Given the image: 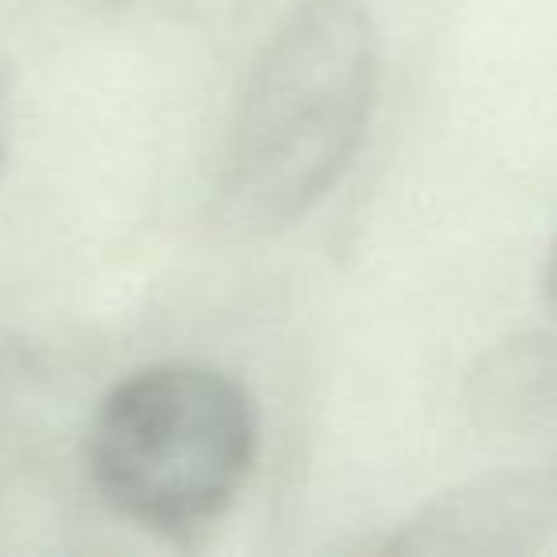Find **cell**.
Wrapping results in <instances>:
<instances>
[{
	"label": "cell",
	"mask_w": 557,
	"mask_h": 557,
	"mask_svg": "<svg viewBox=\"0 0 557 557\" xmlns=\"http://www.w3.org/2000/svg\"><path fill=\"white\" fill-rule=\"evenodd\" d=\"M382 42L359 0H302L240 88L222 153L218 218L237 237L283 233L356 164L379 108Z\"/></svg>",
	"instance_id": "obj_1"
},
{
	"label": "cell",
	"mask_w": 557,
	"mask_h": 557,
	"mask_svg": "<svg viewBox=\"0 0 557 557\" xmlns=\"http://www.w3.org/2000/svg\"><path fill=\"white\" fill-rule=\"evenodd\" d=\"M260 450V417L233 374L191 359L131 371L88 424L85 470L138 531L187 546L230 516Z\"/></svg>",
	"instance_id": "obj_2"
},
{
	"label": "cell",
	"mask_w": 557,
	"mask_h": 557,
	"mask_svg": "<svg viewBox=\"0 0 557 557\" xmlns=\"http://www.w3.org/2000/svg\"><path fill=\"white\" fill-rule=\"evenodd\" d=\"M382 554H557V466L466 481L405 519Z\"/></svg>",
	"instance_id": "obj_3"
},
{
	"label": "cell",
	"mask_w": 557,
	"mask_h": 557,
	"mask_svg": "<svg viewBox=\"0 0 557 557\" xmlns=\"http://www.w3.org/2000/svg\"><path fill=\"white\" fill-rule=\"evenodd\" d=\"M542 306H546V313H549L546 336H549V344L557 348V237H554V245H549V252H546V268H542Z\"/></svg>",
	"instance_id": "obj_4"
},
{
	"label": "cell",
	"mask_w": 557,
	"mask_h": 557,
	"mask_svg": "<svg viewBox=\"0 0 557 557\" xmlns=\"http://www.w3.org/2000/svg\"><path fill=\"white\" fill-rule=\"evenodd\" d=\"M9 126H12V81L9 70L0 65V169H4V157H9Z\"/></svg>",
	"instance_id": "obj_5"
},
{
	"label": "cell",
	"mask_w": 557,
	"mask_h": 557,
	"mask_svg": "<svg viewBox=\"0 0 557 557\" xmlns=\"http://www.w3.org/2000/svg\"><path fill=\"white\" fill-rule=\"evenodd\" d=\"M100 4H123V0H100Z\"/></svg>",
	"instance_id": "obj_6"
}]
</instances>
